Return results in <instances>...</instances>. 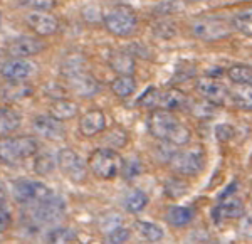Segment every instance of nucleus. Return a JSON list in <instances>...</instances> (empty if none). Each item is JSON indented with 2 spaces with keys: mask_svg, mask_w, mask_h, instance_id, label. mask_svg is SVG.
<instances>
[{
  "mask_svg": "<svg viewBox=\"0 0 252 244\" xmlns=\"http://www.w3.org/2000/svg\"><path fill=\"white\" fill-rule=\"evenodd\" d=\"M66 78H67L69 89H71L76 96L91 98L99 91L97 81L93 78L91 74H88V72H83V71H78V69H76V71L66 72Z\"/></svg>",
  "mask_w": 252,
  "mask_h": 244,
  "instance_id": "obj_15",
  "label": "nucleus"
},
{
  "mask_svg": "<svg viewBox=\"0 0 252 244\" xmlns=\"http://www.w3.org/2000/svg\"><path fill=\"white\" fill-rule=\"evenodd\" d=\"M39 152V143L34 137H5L0 138V162L5 165H19Z\"/></svg>",
  "mask_w": 252,
  "mask_h": 244,
  "instance_id": "obj_2",
  "label": "nucleus"
},
{
  "mask_svg": "<svg viewBox=\"0 0 252 244\" xmlns=\"http://www.w3.org/2000/svg\"><path fill=\"white\" fill-rule=\"evenodd\" d=\"M141 172H143V164H141L140 158L133 157V158H128V160H123V164H121L120 174L126 180H133V178H136Z\"/></svg>",
  "mask_w": 252,
  "mask_h": 244,
  "instance_id": "obj_31",
  "label": "nucleus"
},
{
  "mask_svg": "<svg viewBox=\"0 0 252 244\" xmlns=\"http://www.w3.org/2000/svg\"><path fill=\"white\" fill-rule=\"evenodd\" d=\"M79 113V106L76 101L67 100V98H58L52 101V105L49 106V115L59 121H67L76 118Z\"/></svg>",
  "mask_w": 252,
  "mask_h": 244,
  "instance_id": "obj_19",
  "label": "nucleus"
},
{
  "mask_svg": "<svg viewBox=\"0 0 252 244\" xmlns=\"http://www.w3.org/2000/svg\"><path fill=\"white\" fill-rule=\"evenodd\" d=\"M195 89L197 93L202 96V100L207 103L219 106V105H225V101L229 100V89L222 81L215 79V78H198L195 83Z\"/></svg>",
  "mask_w": 252,
  "mask_h": 244,
  "instance_id": "obj_10",
  "label": "nucleus"
},
{
  "mask_svg": "<svg viewBox=\"0 0 252 244\" xmlns=\"http://www.w3.org/2000/svg\"><path fill=\"white\" fill-rule=\"evenodd\" d=\"M76 239V231L71 227H52L47 231L46 234V241L47 244H72V241Z\"/></svg>",
  "mask_w": 252,
  "mask_h": 244,
  "instance_id": "obj_28",
  "label": "nucleus"
},
{
  "mask_svg": "<svg viewBox=\"0 0 252 244\" xmlns=\"http://www.w3.org/2000/svg\"><path fill=\"white\" fill-rule=\"evenodd\" d=\"M103 24L109 34L115 37L126 39L136 32L138 17L136 12L128 5H115L103 15Z\"/></svg>",
  "mask_w": 252,
  "mask_h": 244,
  "instance_id": "obj_3",
  "label": "nucleus"
},
{
  "mask_svg": "<svg viewBox=\"0 0 252 244\" xmlns=\"http://www.w3.org/2000/svg\"><path fill=\"white\" fill-rule=\"evenodd\" d=\"M146 206H148V195H146L143 190H140V189L129 190V192L126 194L125 199H123V207L131 214L141 212Z\"/></svg>",
  "mask_w": 252,
  "mask_h": 244,
  "instance_id": "obj_25",
  "label": "nucleus"
},
{
  "mask_svg": "<svg viewBox=\"0 0 252 244\" xmlns=\"http://www.w3.org/2000/svg\"><path fill=\"white\" fill-rule=\"evenodd\" d=\"M88 170L99 180H113L120 175L123 158L113 148H96L86 160Z\"/></svg>",
  "mask_w": 252,
  "mask_h": 244,
  "instance_id": "obj_4",
  "label": "nucleus"
},
{
  "mask_svg": "<svg viewBox=\"0 0 252 244\" xmlns=\"http://www.w3.org/2000/svg\"><path fill=\"white\" fill-rule=\"evenodd\" d=\"M5 202H7V194H5V190L0 187V206H5Z\"/></svg>",
  "mask_w": 252,
  "mask_h": 244,
  "instance_id": "obj_41",
  "label": "nucleus"
},
{
  "mask_svg": "<svg viewBox=\"0 0 252 244\" xmlns=\"http://www.w3.org/2000/svg\"><path fill=\"white\" fill-rule=\"evenodd\" d=\"M193 209L185 206H170L165 212V221L172 227H185L193 221Z\"/></svg>",
  "mask_w": 252,
  "mask_h": 244,
  "instance_id": "obj_23",
  "label": "nucleus"
},
{
  "mask_svg": "<svg viewBox=\"0 0 252 244\" xmlns=\"http://www.w3.org/2000/svg\"><path fill=\"white\" fill-rule=\"evenodd\" d=\"M109 68L116 72V74H126V76H133L136 69L135 58L131 54L125 51H115L109 56Z\"/></svg>",
  "mask_w": 252,
  "mask_h": 244,
  "instance_id": "obj_22",
  "label": "nucleus"
},
{
  "mask_svg": "<svg viewBox=\"0 0 252 244\" xmlns=\"http://www.w3.org/2000/svg\"><path fill=\"white\" fill-rule=\"evenodd\" d=\"M230 26H232V31H237V32H241V34L247 35V37H251L252 35L251 10L235 15V17L232 19V22H230Z\"/></svg>",
  "mask_w": 252,
  "mask_h": 244,
  "instance_id": "obj_32",
  "label": "nucleus"
},
{
  "mask_svg": "<svg viewBox=\"0 0 252 244\" xmlns=\"http://www.w3.org/2000/svg\"><path fill=\"white\" fill-rule=\"evenodd\" d=\"M246 214V207L244 202L237 197H229L223 201L214 209L215 219H241Z\"/></svg>",
  "mask_w": 252,
  "mask_h": 244,
  "instance_id": "obj_21",
  "label": "nucleus"
},
{
  "mask_svg": "<svg viewBox=\"0 0 252 244\" xmlns=\"http://www.w3.org/2000/svg\"><path fill=\"white\" fill-rule=\"evenodd\" d=\"M12 194H14V199L22 206H35L39 202L46 201V199L51 197L52 189L49 185H46L44 182L39 180H29V178H20V180H15L12 184Z\"/></svg>",
  "mask_w": 252,
  "mask_h": 244,
  "instance_id": "obj_7",
  "label": "nucleus"
},
{
  "mask_svg": "<svg viewBox=\"0 0 252 244\" xmlns=\"http://www.w3.org/2000/svg\"><path fill=\"white\" fill-rule=\"evenodd\" d=\"M227 78L239 86H251L252 84V69L247 64H234L227 69Z\"/></svg>",
  "mask_w": 252,
  "mask_h": 244,
  "instance_id": "obj_27",
  "label": "nucleus"
},
{
  "mask_svg": "<svg viewBox=\"0 0 252 244\" xmlns=\"http://www.w3.org/2000/svg\"><path fill=\"white\" fill-rule=\"evenodd\" d=\"M0 72L7 81H27L37 72V64L26 58H10L2 64Z\"/></svg>",
  "mask_w": 252,
  "mask_h": 244,
  "instance_id": "obj_13",
  "label": "nucleus"
},
{
  "mask_svg": "<svg viewBox=\"0 0 252 244\" xmlns=\"http://www.w3.org/2000/svg\"><path fill=\"white\" fill-rule=\"evenodd\" d=\"M12 226V212L7 206H0V234L7 233Z\"/></svg>",
  "mask_w": 252,
  "mask_h": 244,
  "instance_id": "obj_38",
  "label": "nucleus"
},
{
  "mask_svg": "<svg viewBox=\"0 0 252 244\" xmlns=\"http://www.w3.org/2000/svg\"><path fill=\"white\" fill-rule=\"evenodd\" d=\"M209 244H230V243H227V241H212V243H209Z\"/></svg>",
  "mask_w": 252,
  "mask_h": 244,
  "instance_id": "obj_42",
  "label": "nucleus"
},
{
  "mask_svg": "<svg viewBox=\"0 0 252 244\" xmlns=\"http://www.w3.org/2000/svg\"><path fill=\"white\" fill-rule=\"evenodd\" d=\"M205 152L197 146V148L189 150H175V153L170 158V167L175 174L184 177H195L205 169Z\"/></svg>",
  "mask_w": 252,
  "mask_h": 244,
  "instance_id": "obj_5",
  "label": "nucleus"
},
{
  "mask_svg": "<svg viewBox=\"0 0 252 244\" xmlns=\"http://www.w3.org/2000/svg\"><path fill=\"white\" fill-rule=\"evenodd\" d=\"M111 91L113 95L120 100H126L131 95H135L136 91V79L133 76L126 74H118L115 79L111 81Z\"/></svg>",
  "mask_w": 252,
  "mask_h": 244,
  "instance_id": "obj_24",
  "label": "nucleus"
},
{
  "mask_svg": "<svg viewBox=\"0 0 252 244\" xmlns=\"http://www.w3.org/2000/svg\"><path fill=\"white\" fill-rule=\"evenodd\" d=\"M192 34L204 42H217L232 34V26L219 17H198L192 22Z\"/></svg>",
  "mask_w": 252,
  "mask_h": 244,
  "instance_id": "obj_8",
  "label": "nucleus"
},
{
  "mask_svg": "<svg viewBox=\"0 0 252 244\" xmlns=\"http://www.w3.org/2000/svg\"><path fill=\"white\" fill-rule=\"evenodd\" d=\"M187 103H189V98H187L184 91H180V89H177V88H168L158 93L157 109H168V111H173V109L185 108Z\"/></svg>",
  "mask_w": 252,
  "mask_h": 244,
  "instance_id": "obj_18",
  "label": "nucleus"
},
{
  "mask_svg": "<svg viewBox=\"0 0 252 244\" xmlns=\"http://www.w3.org/2000/svg\"><path fill=\"white\" fill-rule=\"evenodd\" d=\"M24 7H29L32 10H44V12H51L52 9H56V0H20Z\"/></svg>",
  "mask_w": 252,
  "mask_h": 244,
  "instance_id": "obj_37",
  "label": "nucleus"
},
{
  "mask_svg": "<svg viewBox=\"0 0 252 244\" xmlns=\"http://www.w3.org/2000/svg\"><path fill=\"white\" fill-rule=\"evenodd\" d=\"M104 143L108 145L106 148H113V150L121 148V146L128 143V133L121 127H115L104 135Z\"/></svg>",
  "mask_w": 252,
  "mask_h": 244,
  "instance_id": "obj_29",
  "label": "nucleus"
},
{
  "mask_svg": "<svg viewBox=\"0 0 252 244\" xmlns=\"http://www.w3.org/2000/svg\"><path fill=\"white\" fill-rule=\"evenodd\" d=\"M46 49V42L34 35H20L12 39L5 47L9 58H32Z\"/></svg>",
  "mask_w": 252,
  "mask_h": 244,
  "instance_id": "obj_11",
  "label": "nucleus"
},
{
  "mask_svg": "<svg viewBox=\"0 0 252 244\" xmlns=\"http://www.w3.org/2000/svg\"><path fill=\"white\" fill-rule=\"evenodd\" d=\"M215 133H217V138L219 140H222V141H229V140H232L234 138V128L230 127V125H227V123H223L220 125V127H217V130H215Z\"/></svg>",
  "mask_w": 252,
  "mask_h": 244,
  "instance_id": "obj_39",
  "label": "nucleus"
},
{
  "mask_svg": "<svg viewBox=\"0 0 252 244\" xmlns=\"http://www.w3.org/2000/svg\"><path fill=\"white\" fill-rule=\"evenodd\" d=\"M32 130L34 133L44 140L49 141H63L66 140V128L63 121L56 120L51 115H39L32 120Z\"/></svg>",
  "mask_w": 252,
  "mask_h": 244,
  "instance_id": "obj_12",
  "label": "nucleus"
},
{
  "mask_svg": "<svg viewBox=\"0 0 252 244\" xmlns=\"http://www.w3.org/2000/svg\"><path fill=\"white\" fill-rule=\"evenodd\" d=\"M29 215L35 226H54L66 215V202L61 195L52 194L46 201L31 206Z\"/></svg>",
  "mask_w": 252,
  "mask_h": 244,
  "instance_id": "obj_6",
  "label": "nucleus"
},
{
  "mask_svg": "<svg viewBox=\"0 0 252 244\" xmlns=\"http://www.w3.org/2000/svg\"><path fill=\"white\" fill-rule=\"evenodd\" d=\"M56 165H58L61 172H63L71 182H74V184H83V182H86L88 174H89L86 158L81 157L76 150H72V148L59 150L58 158H56Z\"/></svg>",
  "mask_w": 252,
  "mask_h": 244,
  "instance_id": "obj_9",
  "label": "nucleus"
},
{
  "mask_svg": "<svg viewBox=\"0 0 252 244\" xmlns=\"http://www.w3.org/2000/svg\"><path fill=\"white\" fill-rule=\"evenodd\" d=\"M187 192H189V184H187L184 178L173 177L165 182V195H168V197L178 199V197H184Z\"/></svg>",
  "mask_w": 252,
  "mask_h": 244,
  "instance_id": "obj_30",
  "label": "nucleus"
},
{
  "mask_svg": "<svg viewBox=\"0 0 252 244\" xmlns=\"http://www.w3.org/2000/svg\"><path fill=\"white\" fill-rule=\"evenodd\" d=\"M135 229L138 231V234L143 239H146L148 243H158L163 239V229L155 222H148V221H136L135 222Z\"/></svg>",
  "mask_w": 252,
  "mask_h": 244,
  "instance_id": "obj_26",
  "label": "nucleus"
},
{
  "mask_svg": "<svg viewBox=\"0 0 252 244\" xmlns=\"http://www.w3.org/2000/svg\"><path fill=\"white\" fill-rule=\"evenodd\" d=\"M187 2H202V0H187Z\"/></svg>",
  "mask_w": 252,
  "mask_h": 244,
  "instance_id": "obj_43",
  "label": "nucleus"
},
{
  "mask_svg": "<svg viewBox=\"0 0 252 244\" xmlns=\"http://www.w3.org/2000/svg\"><path fill=\"white\" fill-rule=\"evenodd\" d=\"M148 132L160 141L173 146H185L192 140V132L168 109H153L148 116Z\"/></svg>",
  "mask_w": 252,
  "mask_h": 244,
  "instance_id": "obj_1",
  "label": "nucleus"
},
{
  "mask_svg": "<svg viewBox=\"0 0 252 244\" xmlns=\"http://www.w3.org/2000/svg\"><path fill=\"white\" fill-rule=\"evenodd\" d=\"M22 125V115L10 106L0 108V138L14 135Z\"/></svg>",
  "mask_w": 252,
  "mask_h": 244,
  "instance_id": "obj_20",
  "label": "nucleus"
},
{
  "mask_svg": "<svg viewBox=\"0 0 252 244\" xmlns=\"http://www.w3.org/2000/svg\"><path fill=\"white\" fill-rule=\"evenodd\" d=\"M26 22L29 29L39 37H51L59 31V20L51 12L32 10L26 17Z\"/></svg>",
  "mask_w": 252,
  "mask_h": 244,
  "instance_id": "obj_14",
  "label": "nucleus"
},
{
  "mask_svg": "<svg viewBox=\"0 0 252 244\" xmlns=\"http://www.w3.org/2000/svg\"><path fill=\"white\" fill-rule=\"evenodd\" d=\"M32 95H34V88L26 81H7L0 88V100L5 103H17L26 98H31Z\"/></svg>",
  "mask_w": 252,
  "mask_h": 244,
  "instance_id": "obj_17",
  "label": "nucleus"
},
{
  "mask_svg": "<svg viewBox=\"0 0 252 244\" xmlns=\"http://www.w3.org/2000/svg\"><path fill=\"white\" fill-rule=\"evenodd\" d=\"M108 121L106 115L101 109H89L84 115H81L78 130L84 138H93L97 137L106 130Z\"/></svg>",
  "mask_w": 252,
  "mask_h": 244,
  "instance_id": "obj_16",
  "label": "nucleus"
},
{
  "mask_svg": "<svg viewBox=\"0 0 252 244\" xmlns=\"http://www.w3.org/2000/svg\"><path fill=\"white\" fill-rule=\"evenodd\" d=\"M158 93H160V89L158 88H146L145 93L138 98L136 105L141 108H146V109H157L158 108Z\"/></svg>",
  "mask_w": 252,
  "mask_h": 244,
  "instance_id": "obj_33",
  "label": "nucleus"
},
{
  "mask_svg": "<svg viewBox=\"0 0 252 244\" xmlns=\"http://www.w3.org/2000/svg\"><path fill=\"white\" fill-rule=\"evenodd\" d=\"M56 167H58L56 165V160L52 158V155H49V153L39 155L34 162V170H35V174H39V175H47V174H51Z\"/></svg>",
  "mask_w": 252,
  "mask_h": 244,
  "instance_id": "obj_34",
  "label": "nucleus"
},
{
  "mask_svg": "<svg viewBox=\"0 0 252 244\" xmlns=\"http://www.w3.org/2000/svg\"><path fill=\"white\" fill-rule=\"evenodd\" d=\"M120 226H123V217H121L120 214H116V212L103 215V217H101V221H99V227H101V231H103L104 234L111 233L113 229H116V227H120Z\"/></svg>",
  "mask_w": 252,
  "mask_h": 244,
  "instance_id": "obj_35",
  "label": "nucleus"
},
{
  "mask_svg": "<svg viewBox=\"0 0 252 244\" xmlns=\"http://www.w3.org/2000/svg\"><path fill=\"white\" fill-rule=\"evenodd\" d=\"M83 15H84V19H88V20H93V17L103 19V15H101V10L97 9V7H94V5L84 7V9H83Z\"/></svg>",
  "mask_w": 252,
  "mask_h": 244,
  "instance_id": "obj_40",
  "label": "nucleus"
},
{
  "mask_svg": "<svg viewBox=\"0 0 252 244\" xmlns=\"http://www.w3.org/2000/svg\"><path fill=\"white\" fill-rule=\"evenodd\" d=\"M129 238H131V231H129L125 224L116 227V229H113L111 233L106 234V241L109 244H125Z\"/></svg>",
  "mask_w": 252,
  "mask_h": 244,
  "instance_id": "obj_36",
  "label": "nucleus"
}]
</instances>
